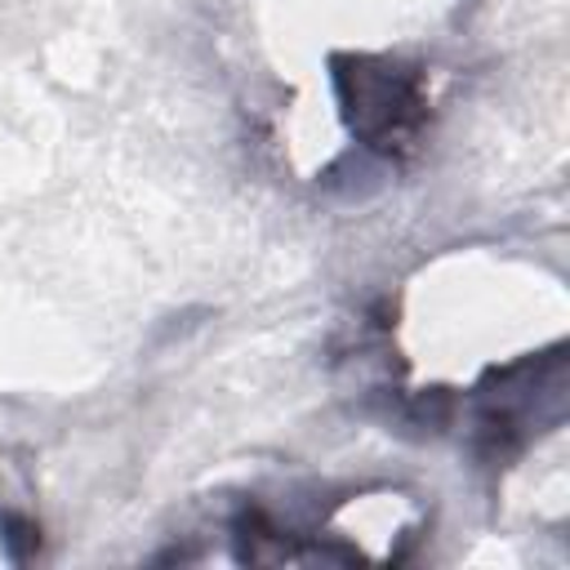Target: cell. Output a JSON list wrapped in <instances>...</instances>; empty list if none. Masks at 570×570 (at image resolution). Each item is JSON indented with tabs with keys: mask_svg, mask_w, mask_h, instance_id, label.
I'll return each instance as SVG.
<instances>
[{
	"mask_svg": "<svg viewBox=\"0 0 570 570\" xmlns=\"http://www.w3.org/2000/svg\"><path fill=\"white\" fill-rule=\"evenodd\" d=\"M330 67L347 129L361 138V147L387 160H401L405 151L419 147L432 116L419 67L370 53H338Z\"/></svg>",
	"mask_w": 570,
	"mask_h": 570,
	"instance_id": "cell-1",
	"label": "cell"
}]
</instances>
